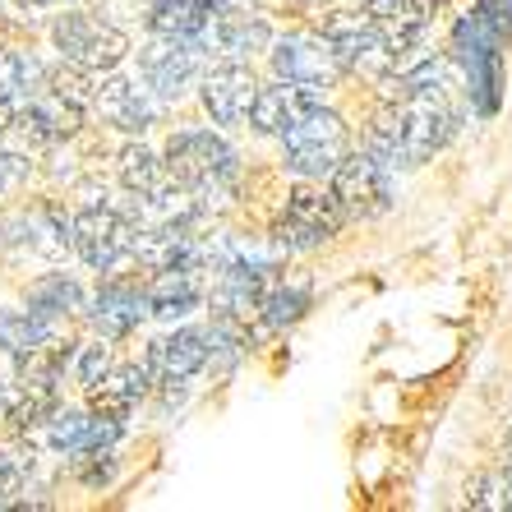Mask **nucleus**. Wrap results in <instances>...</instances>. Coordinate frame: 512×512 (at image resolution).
<instances>
[{
    "mask_svg": "<svg viewBox=\"0 0 512 512\" xmlns=\"http://www.w3.org/2000/svg\"><path fill=\"white\" fill-rule=\"evenodd\" d=\"M457 120H462V111L453 107L448 84L434 88V93L406 97V102H383V111L374 116L370 134H365V148L374 157H383L393 171H411L453 139Z\"/></svg>",
    "mask_w": 512,
    "mask_h": 512,
    "instance_id": "nucleus-1",
    "label": "nucleus"
},
{
    "mask_svg": "<svg viewBox=\"0 0 512 512\" xmlns=\"http://www.w3.org/2000/svg\"><path fill=\"white\" fill-rule=\"evenodd\" d=\"M167 171L190 185L203 203H213V194H227L240 176V162H236V148H231L222 134L213 130H176L167 139Z\"/></svg>",
    "mask_w": 512,
    "mask_h": 512,
    "instance_id": "nucleus-2",
    "label": "nucleus"
},
{
    "mask_svg": "<svg viewBox=\"0 0 512 512\" xmlns=\"http://www.w3.org/2000/svg\"><path fill=\"white\" fill-rule=\"evenodd\" d=\"M74 254L102 277L120 273L139 259V222L116 203H84L74 213Z\"/></svg>",
    "mask_w": 512,
    "mask_h": 512,
    "instance_id": "nucleus-3",
    "label": "nucleus"
},
{
    "mask_svg": "<svg viewBox=\"0 0 512 512\" xmlns=\"http://www.w3.org/2000/svg\"><path fill=\"white\" fill-rule=\"evenodd\" d=\"M342 157H346V125H342V116L328 111L323 102L282 134V162H286V171L300 180L333 176Z\"/></svg>",
    "mask_w": 512,
    "mask_h": 512,
    "instance_id": "nucleus-4",
    "label": "nucleus"
},
{
    "mask_svg": "<svg viewBox=\"0 0 512 512\" xmlns=\"http://www.w3.org/2000/svg\"><path fill=\"white\" fill-rule=\"evenodd\" d=\"M346 213L342 203L333 199V190H314V185H300V190L286 194V208L273 222V245L286 254H310L319 250L323 240H333L342 231Z\"/></svg>",
    "mask_w": 512,
    "mask_h": 512,
    "instance_id": "nucleus-5",
    "label": "nucleus"
},
{
    "mask_svg": "<svg viewBox=\"0 0 512 512\" xmlns=\"http://www.w3.org/2000/svg\"><path fill=\"white\" fill-rule=\"evenodd\" d=\"M203 70H208V42H199V37L157 33L153 42L139 51V79L153 88L162 102H180L194 84H203Z\"/></svg>",
    "mask_w": 512,
    "mask_h": 512,
    "instance_id": "nucleus-6",
    "label": "nucleus"
},
{
    "mask_svg": "<svg viewBox=\"0 0 512 512\" xmlns=\"http://www.w3.org/2000/svg\"><path fill=\"white\" fill-rule=\"evenodd\" d=\"M333 199L342 203L346 222H374L393 208V167L374 157L370 148L365 153H346L333 171Z\"/></svg>",
    "mask_w": 512,
    "mask_h": 512,
    "instance_id": "nucleus-7",
    "label": "nucleus"
},
{
    "mask_svg": "<svg viewBox=\"0 0 512 512\" xmlns=\"http://www.w3.org/2000/svg\"><path fill=\"white\" fill-rule=\"evenodd\" d=\"M51 42H56V51L70 60V65H84V70H93V74H111L120 60L130 56V37L84 10L60 14L56 24H51Z\"/></svg>",
    "mask_w": 512,
    "mask_h": 512,
    "instance_id": "nucleus-8",
    "label": "nucleus"
},
{
    "mask_svg": "<svg viewBox=\"0 0 512 512\" xmlns=\"http://www.w3.org/2000/svg\"><path fill=\"white\" fill-rule=\"evenodd\" d=\"M268 60H273L277 79H286V84L319 88V93H328V88L342 79V70H346L342 60H337V51L328 47V37H323V33H291V37H282V42H273Z\"/></svg>",
    "mask_w": 512,
    "mask_h": 512,
    "instance_id": "nucleus-9",
    "label": "nucleus"
},
{
    "mask_svg": "<svg viewBox=\"0 0 512 512\" xmlns=\"http://www.w3.org/2000/svg\"><path fill=\"white\" fill-rule=\"evenodd\" d=\"M323 37H328V47L337 51L346 70H370V74H388L397 65L393 47H388V37L383 28L374 24L370 14H333L328 24H323Z\"/></svg>",
    "mask_w": 512,
    "mask_h": 512,
    "instance_id": "nucleus-10",
    "label": "nucleus"
},
{
    "mask_svg": "<svg viewBox=\"0 0 512 512\" xmlns=\"http://www.w3.org/2000/svg\"><path fill=\"white\" fill-rule=\"evenodd\" d=\"M162 97L153 88L143 84V79H125V74H107V79H97V102L93 111L107 120L111 130L120 134H143L153 130L157 116H162Z\"/></svg>",
    "mask_w": 512,
    "mask_h": 512,
    "instance_id": "nucleus-11",
    "label": "nucleus"
},
{
    "mask_svg": "<svg viewBox=\"0 0 512 512\" xmlns=\"http://www.w3.org/2000/svg\"><path fill=\"white\" fill-rule=\"evenodd\" d=\"M203 111L213 116V125H245L254 111V97H259V79L245 60H227L217 70L203 74Z\"/></svg>",
    "mask_w": 512,
    "mask_h": 512,
    "instance_id": "nucleus-12",
    "label": "nucleus"
},
{
    "mask_svg": "<svg viewBox=\"0 0 512 512\" xmlns=\"http://www.w3.org/2000/svg\"><path fill=\"white\" fill-rule=\"evenodd\" d=\"M148 314H153V305H148V286H134L116 273L97 286L93 305H88V319H93V328L102 337H130Z\"/></svg>",
    "mask_w": 512,
    "mask_h": 512,
    "instance_id": "nucleus-13",
    "label": "nucleus"
},
{
    "mask_svg": "<svg viewBox=\"0 0 512 512\" xmlns=\"http://www.w3.org/2000/svg\"><path fill=\"white\" fill-rule=\"evenodd\" d=\"M148 374L167 388H185L194 374L208 365V333L203 328H180L171 337H157L148 342V356H143Z\"/></svg>",
    "mask_w": 512,
    "mask_h": 512,
    "instance_id": "nucleus-14",
    "label": "nucleus"
},
{
    "mask_svg": "<svg viewBox=\"0 0 512 512\" xmlns=\"http://www.w3.org/2000/svg\"><path fill=\"white\" fill-rule=\"evenodd\" d=\"M323 102L319 88H305V84H286V79H277V84L259 88V97H254V111H250V125L254 134H277L282 139L296 120H305L314 107Z\"/></svg>",
    "mask_w": 512,
    "mask_h": 512,
    "instance_id": "nucleus-15",
    "label": "nucleus"
},
{
    "mask_svg": "<svg viewBox=\"0 0 512 512\" xmlns=\"http://www.w3.org/2000/svg\"><path fill=\"white\" fill-rule=\"evenodd\" d=\"M203 273L208 268H194V263H176V268H157V277L148 282V305H153V319L176 323L185 314L199 310L203 300Z\"/></svg>",
    "mask_w": 512,
    "mask_h": 512,
    "instance_id": "nucleus-16",
    "label": "nucleus"
},
{
    "mask_svg": "<svg viewBox=\"0 0 512 512\" xmlns=\"http://www.w3.org/2000/svg\"><path fill=\"white\" fill-rule=\"evenodd\" d=\"M203 42H208L213 51H222L227 60H250L254 51H268V47H273V33H268V24H263L259 14L227 10V5H222Z\"/></svg>",
    "mask_w": 512,
    "mask_h": 512,
    "instance_id": "nucleus-17",
    "label": "nucleus"
},
{
    "mask_svg": "<svg viewBox=\"0 0 512 512\" xmlns=\"http://www.w3.org/2000/svg\"><path fill=\"white\" fill-rule=\"evenodd\" d=\"M365 14L383 28V37H388L397 65H406L411 51L420 47V37H425V14H420L416 0H365Z\"/></svg>",
    "mask_w": 512,
    "mask_h": 512,
    "instance_id": "nucleus-18",
    "label": "nucleus"
},
{
    "mask_svg": "<svg viewBox=\"0 0 512 512\" xmlns=\"http://www.w3.org/2000/svg\"><path fill=\"white\" fill-rule=\"evenodd\" d=\"M148 388H153L148 365H120V370H107V379L97 383V388H88V406H93L97 416L125 420L148 397Z\"/></svg>",
    "mask_w": 512,
    "mask_h": 512,
    "instance_id": "nucleus-19",
    "label": "nucleus"
},
{
    "mask_svg": "<svg viewBox=\"0 0 512 512\" xmlns=\"http://www.w3.org/2000/svg\"><path fill=\"white\" fill-rule=\"evenodd\" d=\"M217 0H153L148 5V28L153 33H167V37H208L217 19Z\"/></svg>",
    "mask_w": 512,
    "mask_h": 512,
    "instance_id": "nucleus-20",
    "label": "nucleus"
},
{
    "mask_svg": "<svg viewBox=\"0 0 512 512\" xmlns=\"http://www.w3.org/2000/svg\"><path fill=\"white\" fill-rule=\"evenodd\" d=\"M56 397L60 388H47V383H28V379H14L5 388V420H10L19 434L24 429H37L47 425L51 411H56Z\"/></svg>",
    "mask_w": 512,
    "mask_h": 512,
    "instance_id": "nucleus-21",
    "label": "nucleus"
},
{
    "mask_svg": "<svg viewBox=\"0 0 512 512\" xmlns=\"http://www.w3.org/2000/svg\"><path fill=\"white\" fill-rule=\"evenodd\" d=\"M47 342H56V319H42L37 310H0V351L5 356L19 360Z\"/></svg>",
    "mask_w": 512,
    "mask_h": 512,
    "instance_id": "nucleus-22",
    "label": "nucleus"
},
{
    "mask_svg": "<svg viewBox=\"0 0 512 512\" xmlns=\"http://www.w3.org/2000/svg\"><path fill=\"white\" fill-rule=\"evenodd\" d=\"M310 300H314L310 277H273L259 300V314L268 328H286V323H296L300 314L310 310Z\"/></svg>",
    "mask_w": 512,
    "mask_h": 512,
    "instance_id": "nucleus-23",
    "label": "nucleus"
},
{
    "mask_svg": "<svg viewBox=\"0 0 512 512\" xmlns=\"http://www.w3.org/2000/svg\"><path fill=\"white\" fill-rule=\"evenodd\" d=\"M28 310H37L42 319H65V314L84 310V286L65 273H47L28 286Z\"/></svg>",
    "mask_w": 512,
    "mask_h": 512,
    "instance_id": "nucleus-24",
    "label": "nucleus"
},
{
    "mask_svg": "<svg viewBox=\"0 0 512 512\" xmlns=\"http://www.w3.org/2000/svg\"><path fill=\"white\" fill-rule=\"evenodd\" d=\"M116 176H120V190L125 194H153L157 185H167L171 171L153 148L130 143V148H120V157H116Z\"/></svg>",
    "mask_w": 512,
    "mask_h": 512,
    "instance_id": "nucleus-25",
    "label": "nucleus"
},
{
    "mask_svg": "<svg viewBox=\"0 0 512 512\" xmlns=\"http://www.w3.org/2000/svg\"><path fill=\"white\" fill-rule=\"evenodd\" d=\"M37 471V453L33 443H0V508H19L14 494H24L28 480Z\"/></svg>",
    "mask_w": 512,
    "mask_h": 512,
    "instance_id": "nucleus-26",
    "label": "nucleus"
},
{
    "mask_svg": "<svg viewBox=\"0 0 512 512\" xmlns=\"http://www.w3.org/2000/svg\"><path fill=\"white\" fill-rule=\"evenodd\" d=\"M37 84H47V74L28 51H0V102H19V97L42 93Z\"/></svg>",
    "mask_w": 512,
    "mask_h": 512,
    "instance_id": "nucleus-27",
    "label": "nucleus"
},
{
    "mask_svg": "<svg viewBox=\"0 0 512 512\" xmlns=\"http://www.w3.org/2000/svg\"><path fill=\"white\" fill-rule=\"evenodd\" d=\"M70 365H74V383H79V388H97V383L107 379V370H111V351L102 342L79 346Z\"/></svg>",
    "mask_w": 512,
    "mask_h": 512,
    "instance_id": "nucleus-28",
    "label": "nucleus"
},
{
    "mask_svg": "<svg viewBox=\"0 0 512 512\" xmlns=\"http://www.w3.org/2000/svg\"><path fill=\"white\" fill-rule=\"evenodd\" d=\"M28 10H56V5H70V0H24Z\"/></svg>",
    "mask_w": 512,
    "mask_h": 512,
    "instance_id": "nucleus-29",
    "label": "nucleus"
}]
</instances>
